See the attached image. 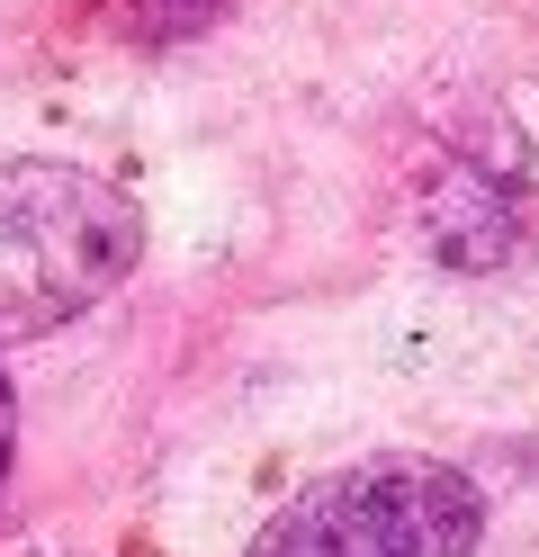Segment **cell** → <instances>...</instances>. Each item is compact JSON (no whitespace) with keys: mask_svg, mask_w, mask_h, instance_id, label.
<instances>
[{"mask_svg":"<svg viewBox=\"0 0 539 557\" xmlns=\"http://www.w3.org/2000/svg\"><path fill=\"white\" fill-rule=\"evenodd\" d=\"M19 459V396H10V369H0V476Z\"/></svg>","mask_w":539,"mask_h":557,"instance_id":"cell-4","label":"cell"},{"mask_svg":"<svg viewBox=\"0 0 539 557\" xmlns=\"http://www.w3.org/2000/svg\"><path fill=\"white\" fill-rule=\"evenodd\" d=\"M486 495L477 476L431 449H369L306 476L243 557H477Z\"/></svg>","mask_w":539,"mask_h":557,"instance_id":"cell-2","label":"cell"},{"mask_svg":"<svg viewBox=\"0 0 539 557\" xmlns=\"http://www.w3.org/2000/svg\"><path fill=\"white\" fill-rule=\"evenodd\" d=\"M144 261V216L118 181L82 162L19 153L0 162V342H36L99 297L126 288Z\"/></svg>","mask_w":539,"mask_h":557,"instance_id":"cell-1","label":"cell"},{"mask_svg":"<svg viewBox=\"0 0 539 557\" xmlns=\"http://www.w3.org/2000/svg\"><path fill=\"white\" fill-rule=\"evenodd\" d=\"M414 225L431 243V261H450L467 278L513 270L539 243V181L530 153L503 145V126L486 135H441L414 171Z\"/></svg>","mask_w":539,"mask_h":557,"instance_id":"cell-3","label":"cell"}]
</instances>
